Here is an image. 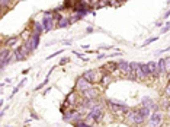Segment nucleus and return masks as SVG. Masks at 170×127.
I'll return each instance as SVG.
<instances>
[{"instance_id":"c756f323","label":"nucleus","mask_w":170,"mask_h":127,"mask_svg":"<svg viewBox=\"0 0 170 127\" xmlns=\"http://www.w3.org/2000/svg\"><path fill=\"white\" fill-rule=\"evenodd\" d=\"M169 15H170V9H169V10H167V12H166V15H164V16H163V18H164V19H166V18H169Z\"/></svg>"},{"instance_id":"6ab92c4d","label":"nucleus","mask_w":170,"mask_h":127,"mask_svg":"<svg viewBox=\"0 0 170 127\" xmlns=\"http://www.w3.org/2000/svg\"><path fill=\"white\" fill-rule=\"evenodd\" d=\"M150 110L151 108H147V107H141V110H138L140 111V114L144 117V120L147 118V117H150Z\"/></svg>"},{"instance_id":"4be33fe9","label":"nucleus","mask_w":170,"mask_h":127,"mask_svg":"<svg viewBox=\"0 0 170 127\" xmlns=\"http://www.w3.org/2000/svg\"><path fill=\"white\" fill-rule=\"evenodd\" d=\"M141 67H143V72L145 75V77L150 76V67H148V63H141Z\"/></svg>"},{"instance_id":"5701e85b","label":"nucleus","mask_w":170,"mask_h":127,"mask_svg":"<svg viewBox=\"0 0 170 127\" xmlns=\"http://www.w3.org/2000/svg\"><path fill=\"white\" fill-rule=\"evenodd\" d=\"M110 80H112V77H110L109 75H105V76H103V79H102V82H100V83H102L103 86H108Z\"/></svg>"},{"instance_id":"1a4fd4ad","label":"nucleus","mask_w":170,"mask_h":127,"mask_svg":"<svg viewBox=\"0 0 170 127\" xmlns=\"http://www.w3.org/2000/svg\"><path fill=\"white\" fill-rule=\"evenodd\" d=\"M118 69L121 70V73L124 75V76L129 77L131 76V63H128V61H118Z\"/></svg>"},{"instance_id":"7c9ffc66","label":"nucleus","mask_w":170,"mask_h":127,"mask_svg":"<svg viewBox=\"0 0 170 127\" xmlns=\"http://www.w3.org/2000/svg\"><path fill=\"white\" fill-rule=\"evenodd\" d=\"M167 116H169V118H170V108L167 110Z\"/></svg>"},{"instance_id":"c85d7f7f","label":"nucleus","mask_w":170,"mask_h":127,"mask_svg":"<svg viewBox=\"0 0 170 127\" xmlns=\"http://www.w3.org/2000/svg\"><path fill=\"white\" fill-rule=\"evenodd\" d=\"M166 95H167V96H170V83L166 86Z\"/></svg>"},{"instance_id":"7ed1b4c3","label":"nucleus","mask_w":170,"mask_h":127,"mask_svg":"<svg viewBox=\"0 0 170 127\" xmlns=\"http://www.w3.org/2000/svg\"><path fill=\"white\" fill-rule=\"evenodd\" d=\"M102 116H103V110H102V105H95L93 108L90 110V113L87 114V117H86V120L84 121L87 123H92V121H99L100 118H102Z\"/></svg>"},{"instance_id":"0eeeda50","label":"nucleus","mask_w":170,"mask_h":127,"mask_svg":"<svg viewBox=\"0 0 170 127\" xmlns=\"http://www.w3.org/2000/svg\"><path fill=\"white\" fill-rule=\"evenodd\" d=\"M163 124V114L160 111H156L150 117V127H161Z\"/></svg>"},{"instance_id":"bb28decb","label":"nucleus","mask_w":170,"mask_h":127,"mask_svg":"<svg viewBox=\"0 0 170 127\" xmlns=\"http://www.w3.org/2000/svg\"><path fill=\"white\" fill-rule=\"evenodd\" d=\"M169 29H170V23L167 22V23H166V25H164V28H163V29H161V34L167 32V31H169Z\"/></svg>"},{"instance_id":"2eb2a0df","label":"nucleus","mask_w":170,"mask_h":127,"mask_svg":"<svg viewBox=\"0 0 170 127\" xmlns=\"http://www.w3.org/2000/svg\"><path fill=\"white\" fill-rule=\"evenodd\" d=\"M70 23H71V21H70L68 16H61V19L58 21L57 25H58V28H66V27H68Z\"/></svg>"},{"instance_id":"6e6552de","label":"nucleus","mask_w":170,"mask_h":127,"mask_svg":"<svg viewBox=\"0 0 170 127\" xmlns=\"http://www.w3.org/2000/svg\"><path fill=\"white\" fill-rule=\"evenodd\" d=\"M90 88H93V86H92V83L87 82V80H86L83 76L77 79V82H76V89H77V91H82V92H84V91H87V89H90Z\"/></svg>"},{"instance_id":"412c9836","label":"nucleus","mask_w":170,"mask_h":127,"mask_svg":"<svg viewBox=\"0 0 170 127\" xmlns=\"http://www.w3.org/2000/svg\"><path fill=\"white\" fill-rule=\"evenodd\" d=\"M164 70H166V75L170 76V57L164 59Z\"/></svg>"},{"instance_id":"423d86ee","label":"nucleus","mask_w":170,"mask_h":127,"mask_svg":"<svg viewBox=\"0 0 170 127\" xmlns=\"http://www.w3.org/2000/svg\"><path fill=\"white\" fill-rule=\"evenodd\" d=\"M55 21H54V18H52V15L51 13H45V16L42 18V27H44L45 29V32H48V31H51V29H54L55 28Z\"/></svg>"},{"instance_id":"20e7f679","label":"nucleus","mask_w":170,"mask_h":127,"mask_svg":"<svg viewBox=\"0 0 170 127\" xmlns=\"http://www.w3.org/2000/svg\"><path fill=\"white\" fill-rule=\"evenodd\" d=\"M31 48L28 47L25 43H23L22 45H19L16 50H15V59H16L17 61H21V60H25V59H28L29 55H31Z\"/></svg>"},{"instance_id":"9b49d317","label":"nucleus","mask_w":170,"mask_h":127,"mask_svg":"<svg viewBox=\"0 0 170 127\" xmlns=\"http://www.w3.org/2000/svg\"><path fill=\"white\" fill-rule=\"evenodd\" d=\"M141 105H143V107H147V108H153L154 113L157 111V105L154 104L153 100H151V98H148V96H144L143 100H141Z\"/></svg>"},{"instance_id":"39448f33","label":"nucleus","mask_w":170,"mask_h":127,"mask_svg":"<svg viewBox=\"0 0 170 127\" xmlns=\"http://www.w3.org/2000/svg\"><path fill=\"white\" fill-rule=\"evenodd\" d=\"M106 104L109 107V110H112L114 113H128L129 108L128 105H125L124 102H119V101H114V100H108Z\"/></svg>"},{"instance_id":"a878e982","label":"nucleus","mask_w":170,"mask_h":127,"mask_svg":"<svg viewBox=\"0 0 170 127\" xmlns=\"http://www.w3.org/2000/svg\"><path fill=\"white\" fill-rule=\"evenodd\" d=\"M67 63H70V59H68V57H64V59L60 61L61 66H64V64H67Z\"/></svg>"},{"instance_id":"393cba45","label":"nucleus","mask_w":170,"mask_h":127,"mask_svg":"<svg viewBox=\"0 0 170 127\" xmlns=\"http://www.w3.org/2000/svg\"><path fill=\"white\" fill-rule=\"evenodd\" d=\"M47 82H48V77H47V79H45V80H44V82H42V83H41L39 86H37V88H35V91H39V89H41V88H44L45 85H47Z\"/></svg>"},{"instance_id":"cd10ccee","label":"nucleus","mask_w":170,"mask_h":127,"mask_svg":"<svg viewBox=\"0 0 170 127\" xmlns=\"http://www.w3.org/2000/svg\"><path fill=\"white\" fill-rule=\"evenodd\" d=\"M61 53H63V50H61V51H55V53H52V54H51V55H48V59H52V57H55V55L61 54Z\"/></svg>"},{"instance_id":"4468645a","label":"nucleus","mask_w":170,"mask_h":127,"mask_svg":"<svg viewBox=\"0 0 170 127\" xmlns=\"http://www.w3.org/2000/svg\"><path fill=\"white\" fill-rule=\"evenodd\" d=\"M160 105H161V108L163 110H169L170 108V96H161V100H160Z\"/></svg>"},{"instance_id":"9d476101","label":"nucleus","mask_w":170,"mask_h":127,"mask_svg":"<svg viewBox=\"0 0 170 127\" xmlns=\"http://www.w3.org/2000/svg\"><path fill=\"white\" fill-rule=\"evenodd\" d=\"M99 94H100V92H99L96 88H90V89H87V91L83 92V96H84L87 101H95L99 98Z\"/></svg>"},{"instance_id":"f3484780","label":"nucleus","mask_w":170,"mask_h":127,"mask_svg":"<svg viewBox=\"0 0 170 127\" xmlns=\"http://www.w3.org/2000/svg\"><path fill=\"white\" fill-rule=\"evenodd\" d=\"M42 32H45V29H44V27H42V23L35 22V28H33V34H37V35H41Z\"/></svg>"},{"instance_id":"dca6fc26","label":"nucleus","mask_w":170,"mask_h":127,"mask_svg":"<svg viewBox=\"0 0 170 127\" xmlns=\"http://www.w3.org/2000/svg\"><path fill=\"white\" fill-rule=\"evenodd\" d=\"M116 69H118V63H116V61H110V63H108V64L103 66V70H109V72H114Z\"/></svg>"},{"instance_id":"f03ea898","label":"nucleus","mask_w":170,"mask_h":127,"mask_svg":"<svg viewBox=\"0 0 170 127\" xmlns=\"http://www.w3.org/2000/svg\"><path fill=\"white\" fill-rule=\"evenodd\" d=\"M129 79L131 80H144L145 79L141 63H135V61L131 63V76H129Z\"/></svg>"},{"instance_id":"ddd939ff","label":"nucleus","mask_w":170,"mask_h":127,"mask_svg":"<svg viewBox=\"0 0 170 127\" xmlns=\"http://www.w3.org/2000/svg\"><path fill=\"white\" fill-rule=\"evenodd\" d=\"M67 102H68V104H71V105L79 104V102H80V100H77V92H76V91H73L71 94H68V96H67Z\"/></svg>"},{"instance_id":"a211bd4d","label":"nucleus","mask_w":170,"mask_h":127,"mask_svg":"<svg viewBox=\"0 0 170 127\" xmlns=\"http://www.w3.org/2000/svg\"><path fill=\"white\" fill-rule=\"evenodd\" d=\"M16 43H19V37H12V38H9L7 41H6V47L10 48V47H13Z\"/></svg>"},{"instance_id":"f257e3e1","label":"nucleus","mask_w":170,"mask_h":127,"mask_svg":"<svg viewBox=\"0 0 170 127\" xmlns=\"http://www.w3.org/2000/svg\"><path fill=\"white\" fill-rule=\"evenodd\" d=\"M125 121L128 123V124H132V126H138V124H143L144 123V117L140 114L138 110H132V111H128V113H126Z\"/></svg>"},{"instance_id":"f8f14e48","label":"nucleus","mask_w":170,"mask_h":127,"mask_svg":"<svg viewBox=\"0 0 170 127\" xmlns=\"http://www.w3.org/2000/svg\"><path fill=\"white\" fill-rule=\"evenodd\" d=\"M148 67H150V75H151V76H154V77L160 76L159 69H157V61H150V63H148Z\"/></svg>"},{"instance_id":"aec40b11","label":"nucleus","mask_w":170,"mask_h":127,"mask_svg":"<svg viewBox=\"0 0 170 127\" xmlns=\"http://www.w3.org/2000/svg\"><path fill=\"white\" fill-rule=\"evenodd\" d=\"M157 69H159L160 75H161V73H166V70H164V59H161V60L157 61Z\"/></svg>"},{"instance_id":"b1692460","label":"nucleus","mask_w":170,"mask_h":127,"mask_svg":"<svg viewBox=\"0 0 170 127\" xmlns=\"http://www.w3.org/2000/svg\"><path fill=\"white\" fill-rule=\"evenodd\" d=\"M157 39H159L157 37H153V38H148L147 41H145V43L143 44V47H145V45H148V44H151V43H154V41H157Z\"/></svg>"}]
</instances>
